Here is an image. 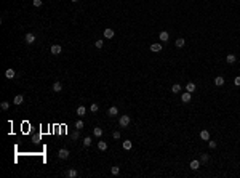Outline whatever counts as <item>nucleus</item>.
Instances as JSON below:
<instances>
[{
  "mask_svg": "<svg viewBox=\"0 0 240 178\" xmlns=\"http://www.w3.org/2000/svg\"><path fill=\"white\" fill-rule=\"evenodd\" d=\"M130 116H120V119H119V125L120 127H128L130 125Z\"/></svg>",
  "mask_w": 240,
  "mask_h": 178,
  "instance_id": "1",
  "label": "nucleus"
},
{
  "mask_svg": "<svg viewBox=\"0 0 240 178\" xmlns=\"http://www.w3.org/2000/svg\"><path fill=\"white\" fill-rule=\"evenodd\" d=\"M69 154H71V153H69L66 148H63V149H59L58 157H59V159H67V157H69Z\"/></svg>",
  "mask_w": 240,
  "mask_h": 178,
  "instance_id": "2",
  "label": "nucleus"
},
{
  "mask_svg": "<svg viewBox=\"0 0 240 178\" xmlns=\"http://www.w3.org/2000/svg\"><path fill=\"white\" fill-rule=\"evenodd\" d=\"M114 35H115L114 29H111V27L104 29V37H106V39H114Z\"/></svg>",
  "mask_w": 240,
  "mask_h": 178,
  "instance_id": "3",
  "label": "nucleus"
},
{
  "mask_svg": "<svg viewBox=\"0 0 240 178\" xmlns=\"http://www.w3.org/2000/svg\"><path fill=\"white\" fill-rule=\"evenodd\" d=\"M24 40H26V43H29V45H30V43H34V42H35V35H34L32 32H29V34H26Z\"/></svg>",
  "mask_w": 240,
  "mask_h": 178,
  "instance_id": "4",
  "label": "nucleus"
},
{
  "mask_svg": "<svg viewBox=\"0 0 240 178\" xmlns=\"http://www.w3.org/2000/svg\"><path fill=\"white\" fill-rule=\"evenodd\" d=\"M117 114H119V108H117V106H111V108L107 109V116L114 117V116H117Z\"/></svg>",
  "mask_w": 240,
  "mask_h": 178,
  "instance_id": "5",
  "label": "nucleus"
},
{
  "mask_svg": "<svg viewBox=\"0 0 240 178\" xmlns=\"http://www.w3.org/2000/svg\"><path fill=\"white\" fill-rule=\"evenodd\" d=\"M51 55H61V51H63V48H61V45H53L50 48Z\"/></svg>",
  "mask_w": 240,
  "mask_h": 178,
  "instance_id": "6",
  "label": "nucleus"
},
{
  "mask_svg": "<svg viewBox=\"0 0 240 178\" xmlns=\"http://www.w3.org/2000/svg\"><path fill=\"white\" fill-rule=\"evenodd\" d=\"M15 76H16L15 69H11V67H10V69H7V71H5V77H7V79H10V80H11V79H15Z\"/></svg>",
  "mask_w": 240,
  "mask_h": 178,
  "instance_id": "7",
  "label": "nucleus"
},
{
  "mask_svg": "<svg viewBox=\"0 0 240 178\" xmlns=\"http://www.w3.org/2000/svg\"><path fill=\"white\" fill-rule=\"evenodd\" d=\"M190 95H192V93H189V92L182 93V95H181V101H182V103H190V98H192Z\"/></svg>",
  "mask_w": 240,
  "mask_h": 178,
  "instance_id": "8",
  "label": "nucleus"
},
{
  "mask_svg": "<svg viewBox=\"0 0 240 178\" xmlns=\"http://www.w3.org/2000/svg\"><path fill=\"white\" fill-rule=\"evenodd\" d=\"M23 101H24V96H23V95H16V96H15V99H13V103H15L16 106L23 104Z\"/></svg>",
  "mask_w": 240,
  "mask_h": 178,
  "instance_id": "9",
  "label": "nucleus"
},
{
  "mask_svg": "<svg viewBox=\"0 0 240 178\" xmlns=\"http://www.w3.org/2000/svg\"><path fill=\"white\" fill-rule=\"evenodd\" d=\"M151 51H154V53L162 51V45H160V43H152V45H151Z\"/></svg>",
  "mask_w": 240,
  "mask_h": 178,
  "instance_id": "10",
  "label": "nucleus"
},
{
  "mask_svg": "<svg viewBox=\"0 0 240 178\" xmlns=\"http://www.w3.org/2000/svg\"><path fill=\"white\" fill-rule=\"evenodd\" d=\"M215 85L216 87H222V85H224V77H222V76L215 77Z\"/></svg>",
  "mask_w": 240,
  "mask_h": 178,
  "instance_id": "11",
  "label": "nucleus"
},
{
  "mask_svg": "<svg viewBox=\"0 0 240 178\" xmlns=\"http://www.w3.org/2000/svg\"><path fill=\"white\" fill-rule=\"evenodd\" d=\"M159 39H160V40H162V42H168L170 35H168V32H167V31H162V32L159 34Z\"/></svg>",
  "mask_w": 240,
  "mask_h": 178,
  "instance_id": "12",
  "label": "nucleus"
},
{
  "mask_svg": "<svg viewBox=\"0 0 240 178\" xmlns=\"http://www.w3.org/2000/svg\"><path fill=\"white\" fill-rule=\"evenodd\" d=\"M200 138L205 140V141H208L210 140V132H208V130H202V132H200Z\"/></svg>",
  "mask_w": 240,
  "mask_h": 178,
  "instance_id": "13",
  "label": "nucleus"
},
{
  "mask_svg": "<svg viewBox=\"0 0 240 178\" xmlns=\"http://www.w3.org/2000/svg\"><path fill=\"white\" fill-rule=\"evenodd\" d=\"M186 92H189V93L195 92V84H194V82H187V85H186Z\"/></svg>",
  "mask_w": 240,
  "mask_h": 178,
  "instance_id": "14",
  "label": "nucleus"
},
{
  "mask_svg": "<svg viewBox=\"0 0 240 178\" xmlns=\"http://www.w3.org/2000/svg\"><path fill=\"white\" fill-rule=\"evenodd\" d=\"M226 61H227L229 64H234L235 61H237V56H235V55H232V53H230V55H227V56H226Z\"/></svg>",
  "mask_w": 240,
  "mask_h": 178,
  "instance_id": "15",
  "label": "nucleus"
},
{
  "mask_svg": "<svg viewBox=\"0 0 240 178\" xmlns=\"http://www.w3.org/2000/svg\"><path fill=\"white\" fill-rule=\"evenodd\" d=\"M53 92H56V93L63 92V85H61V82H55V84H53Z\"/></svg>",
  "mask_w": 240,
  "mask_h": 178,
  "instance_id": "16",
  "label": "nucleus"
},
{
  "mask_svg": "<svg viewBox=\"0 0 240 178\" xmlns=\"http://www.w3.org/2000/svg\"><path fill=\"white\" fill-rule=\"evenodd\" d=\"M190 168H192V170H199V168H200V160H192V162H190Z\"/></svg>",
  "mask_w": 240,
  "mask_h": 178,
  "instance_id": "17",
  "label": "nucleus"
},
{
  "mask_svg": "<svg viewBox=\"0 0 240 178\" xmlns=\"http://www.w3.org/2000/svg\"><path fill=\"white\" fill-rule=\"evenodd\" d=\"M86 114V108L85 106H78L77 108V116H85Z\"/></svg>",
  "mask_w": 240,
  "mask_h": 178,
  "instance_id": "18",
  "label": "nucleus"
},
{
  "mask_svg": "<svg viewBox=\"0 0 240 178\" xmlns=\"http://www.w3.org/2000/svg\"><path fill=\"white\" fill-rule=\"evenodd\" d=\"M93 135H94L96 138H99V136L103 135V128H99V127H94V128H93Z\"/></svg>",
  "mask_w": 240,
  "mask_h": 178,
  "instance_id": "19",
  "label": "nucleus"
},
{
  "mask_svg": "<svg viewBox=\"0 0 240 178\" xmlns=\"http://www.w3.org/2000/svg\"><path fill=\"white\" fill-rule=\"evenodd\" d=\"M98 149L99 151H106L107 149V143L106 141H98Z\"/></svg>",
  "mask_w": 240,
  "mask_h": 178,
  "instance_id": "20",
  "label": "nucleus"
},
{
  "mask_svg": "<svg viewBox=\"0 0 240 178\" xmlns=\"http://www.w3.org/2000/svg\"><path fill=\"white\" fill-rule=\"evenodd\" d=\"M122 146H123V149H125V151H130V149H131V146H133V145H131V141H130V140H125V141H123V145H122Z\"/></svg>",
  "mask_w": 240,
  "mask_h": 178,
  "instance_id": "21",
  "label": "nucleus"
},
{
  "mask_svg": "<svg viewBox=\"0 0 240 178\" xmlns=\"http://www.w3.org/2000/svg\"><path fill=\"white\" fill-rule=\"evenodd\" d=\"M184 43H186V40H184V39H176L174 45H176L178 48H182V47H184Z\"/></svg>",
  "mask_w": 240,
  "mask_h": 178,
  "instance_id": "22",
  "label": "nucleus"
},
{
  "mask_svg": "<svg viewBox=\"0 0 240 178\" xmlns=\"http://www.w3.org/2000/svg\"><path fill=\"white\" fill-rule=\"evenodd\" d=\"M66 175H67L69 178H75V176L78 175V173H77V170H74V168H71V170H67V172H66Z\"/></svg>",
  "mask_w": 240,
  "mask_h": 178,
  "instance_id": "23",
  "label": "nucleus"
},
{
  "mask_svg": "<svg viewBox=\"0 0 240 178\" xmlns=\"http://www.w3.org/2000/svg\"><path fill=\"white\" fill-rule=\"evenodd\" d=\"M171 92H173L174 95H176V93H179V92H181V85H179V84H174V85L171 87Z\"/></svg>",
  "mask_w": 240,
  "mask_h": 178,
  "instance_id": "24",
  "label": "nucleus"
},
{
  "mask_svg": "<svg viewBox=\"0 0 240 178\" xmlns=\"http://www.w3.org/2000/svg\"><path fill=\"white\" fill-rule=\"evenodd\" d=\"M111 173H112V175H114V176H117V175H119V173H120V167L114 165V167L111 168Z\"/></svg>",
  "mask_w": 240,
  "mask_h": 178,
  "instance_id": "25",
  "label": "nucleus"
},
{
  "mask_svg": "<svg viewBox=\"0 0 240 178\" xmlns=\"http://www.w3.org/2000/svg\"><path fill=\"white\" fill-rule=\"evenodd\" d=\"M0 108H2L3 111H7L8 108H10V103H8V101H2V103H0Z\"/></svg>",
  "mask_w": 240,
  "mask_h": 178,
  "instance_id": "26",
  "label": "nucleus"
},
{
  "mask_svg": "<svg viewBox=\"0 0 240 178\" xmlns=\"http://www.w3.org/2000/svg\"><path fill=\"white\" fill-rule=\"evenodd\" d=\"M208 154H202V157H200V164H207L208 162Z\"/></svg>",
  "mask_w": 240,
  "mask_h": 178,
  "instance_id": "27",
  "label": "nucleus"
},
{
  "mask_svg": "<svg viewBox=\"0 0 240 178\" xmlns=\"http://www.w3.org/2000/svg\"><path fill=\"white\" fill-rule=\"evenodd\" d=\"M103 45H104V42H103V40H96V42H94V47H96L98 50H101V48H103Z\"/></svg>",
  "mask_w": 240,
  "mask_h": 178,
  "instance_id": "28",
  "label": "nucleus"
},
{
  "mask_svg": "<svg viewBox=\"0 0 240 178\" xmlns=\"http://www.w3.org/2000/svg\"><path fill=\"white\" fill-rule=\"evenodd\" d=\"M98 109H99V106L96 104V103H93V104L90 106V111H91V112H98Z\"/></svg>",
  "mask_w": 240,
  "mask_h": 178,
  "instance_id": "29",
  "label": "nucleus"
},
{
  "mask_svg": "<svg viewBox=\"0 0 240 178\" xmlns=\"http://www.w3.org/2000/svg\"><path fill=\"white\" fill-rule=\"evenodd\" d=\"M90 145H91V138H90V136H86L85 140H83V146H85V148H88Z\"/></svg>",
  "mask_w": 240,
  "mask_h": 178,
  "instance_id": "30",
  "label": "nucleus"
},
{
  "mask_svg": "<svg viewBox=\"0 0 240 178\" xmlns=\"http://www.w3.org/2000/svg\"><path fill=\"white\" fill-rule=\"evenodd\" d=\"M75 128L77 130H82V128H83V122H82V120H77V122H75Z\"/></svg>",
  "mask_w": 240,
  "mask_h": 178,
  "instance_id": "31",
  "label": "nucleus"
},
{
  "mask_svg": "<svg viewBox=\"0 0 240 178\" xmlns=\"http://www.w3.org/2000/svg\"><path fill=\"white\" fill-rule=\"evenodd\" d=\"M32 5L35 7V8H38V7H42V0H32Z\"/></svg>",
  "mask_w": 240,
  "mask_h": 178,
  "instance_id": "32",
  "label": "nucleus"
},
{
  "mask_svg": "<svg viewBox=\"0 0 240 178\" xmlns=\"http://www.w3.org/2000/svg\"><path fill=\"white\" fill-rule=\"evenodd\" d=\"M112 136H114L115 140H119V138H120V132H114V133H112Z\"/></svg>",
  "mask_w": 240,
  "mask_h": 178,
  "instance_id": "33",
  "label": "nucleus"
},
{
  "mask_svg": "<svg viewBox=\"0 0 240 178\" xmlns=\"http://www.w3.org/2000/svg\"><path fill=\"white\" fill-rule=\"evenodd\" d=\"M208 146H210L211 149H215V148H216V141H210V143H208Z\"/></svg>",
  "mask_w": 240,
  "mask_h": 178,
  "instance_id": "34",
  "label": "nucleus"
},
{
  "mask_svg": "<svg viewBox=\"0 0 240 178\" xmlns=\"http://www.w3.org/2000/svg\"><path fill=\"white\" fill-rule=\"evenodd\" d=\"M78 136H80V135H78V130H77V132H74V133H72V140H77Z\"/></svg>",
  "mask_w": 240,
  "mask_h": 178,
  "instance_id": "35",
  "label": "nucleus"
},
{
  "mask_svg": "<svg viewBox=\"0 0 240 178\" xmlns=\"http://www.w3.org/2000/svg\"><path fill=\"white\" fill-rule=\"evenodd\" d=\"M234 84L237 85V87H240V77H235V79H234Z\"/></svg>",
  "mask_w": 240,
  "mask_h": 178,
  "instance_id": "36",
  "label": "nucleus"
},
{
  "mask_svg": "<svg viewBox=\"0 0 240 178\" xmlns=\"http://www.w3.org/2000/svg\"><path fill=\"white\" fill-rule=\"evenodd\" d=\"M72 2H78V0H72Z\"/></svg>",
  "mask_w": 240,
  "mask_h": 178,
  "instance_id": "37",
  "label": "nucleus"
}]
</instances>
